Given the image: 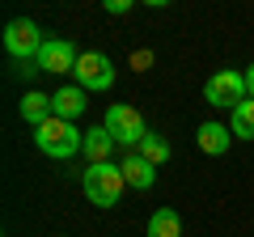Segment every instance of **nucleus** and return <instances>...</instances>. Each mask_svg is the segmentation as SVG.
<instances>
[{"label":"nucleus","instance_id":"nucleus-1","mask_svg":"<svg viewBox=\"0 0 254 237\" xmlns=\"http://www.w3.org/2000/svg\"><path fill=\"white\" fill-rule=\"evenodd\" d=\"M34 144H38V153L68 161V157H76L85 148V131H76V123H64V118H47L43 127H34Z\"/></svg>","mask_w":254,"mask_h":237},{"label":"nucleus","instance_id":"nucleus-2","mask_svg":"<svg viewBox=\"0 0 254 237\" xmlns=\"http://www.w3.org/2000/svg\"><path fill=\"white\" fill-rule=\"evenodd\" d=\"M81 186H85V195H89V203L115 208L119 195H123V186H127V178H123V170H119L115 161H102V165H89V170H85Z\"/></svg>","mask_w":254,"mask_h":237},{"label":"nucleus","instance_id":"nucleus-3","mask_svg":"<svg viewBox=\"0 0 254 237\" xmlns=\"http://www.w3.org/2000/svg\"><path fill=\"white\" fill-rule=\"evenodd\" d=\"M102 127L115 136V144H123L127 153H136L140 148V140L148 136V127H144V118H140V110L136 106H123V102H115V106L106 110V123Z\"/></svg>","mask_w":254,"mask_h":237},{"label":"nucleus","instance_id":"nucleus-4","mask_svg":"<svg viewBox=\"0 0 254 237\" xmlns=\"http://www.w3.org/2000/svg\"><path fill=\"white\" fill-rule=\"evenodd\" d=\"M43 43H47L43 30H38L30 17H17V21L4 26V51H9L17 64H34L38 51H43Z\"/></svg>","mask_w":254,"mask_h":237},{"label":"nucleus","instance_id":"nucleus-5","mask_svg":"<svg viewBox=\"0 0 254 237\" xmlns=\"http://www.w3.org/2000/svg\"><path fill=\"white\" fill-rule=\"evenodd\" d=\"M76 85H81L85 93H106L110 85H115V64H110V55L102 51H85L81 59H76Z\"/></svg>","mask_w":254,"mask_h":237},{"label":"nucleus","instance_id":"nucleus-6","mask_svg":"<svg viewBox=\"0 0 254 237\" xmlns=\"http://www.w3.org/2000/svg\"><path fill=\"white\" fill-rule=\"evenodd\" d=\"M203 98H208V106H229L237 110L250 93H246V72H233V68H225V72L208 76V85H203Z\"/></svg>","mask_w":254,"mask_h":237},{"label":"nucleus","instance_id":"nucleus-7","mask_svg":"<svg viewBox=\"0 0 254 237\" xmlns=\"http://www.w3.org/2000/svg\"><path fill=\"white\" fill-rule=\"evenodd\" d=\"M76 59H81V51H76L68 38H47L43 51H38V59H34V68L38 72L64 76V72H76Z\"/></svg>","mask_w":254,"mask_h":237},{"label":"nucleus","instance_id":"nucleus-8","mask_svg":"<svg viewBox=\"0 0 254 237\" xmlns=\"http://www.w3.org/2000/svg\"><path fill=\"white\" fill-rule=\"evenodd\" d=\"M51 110L64 123H76V118L85 115V89L81 85H60V89L51 93Z\"/></svg>","mask_w":254,"mask_h":237},{"label":"nucleus","instance_id":"nucleus-9","mask_svg":"<svg viewBox=\"0 0 254 237\" xmlns=\"http://www.w3.org/2000/svg\"><path fill=\"white\" fill-rule=\"evenodd\" d=\"M119 170H123V178H127V186H131V191H153L157 165H148L140 153H127L123 161H119Z\"/></svg>","mask_w":254,"mask_h":237},{"label":"nucleus","instance_id":"nucleus-10","mask_svg":"<svg viewBox=\"0 0 254 237\" xmlns=\"http://www.w3.org/2000/svg\"><path fill=\"white\" fill-rule=\"evenodd\" d=\"M229 140H233V131H229L225 123H199V131H195V144H199V153H208V157L229 153Z\"/></svg>","mask_w":254,"mask_h":237},{"label":"nucleus","instance_id":"nucleus-11","mask_svg":"<svg viewBox=\"0 0 254 237\" xmlns=\"http://www.w3.org/2000/svg\"><path fill=\"white\" fill-rule=\"evenodd\" d=\"M21 118H26V123H34V127H43L47 118H55V110H51V93L26 89V98H21Z\"/></svg>","mask_w":254,"mask_h":237},{"label":"nucleus","instance_id":"nucleus-12","mask_svg":"<svg viewBox=\"0 0 254 237\" xmlns=\"http://www.w3.org/2000/svg\"><path fill=\"white\" fill-rule=\"evenodd\" d=\"M81 153L89 157V165L110 161V153H115V136H110L106 127H93V131H85V148H81Z\"/></svg>","mask_w":254,"mask_h":237},{"label":"nucleus","instance_id":"nucleus-13","mask_svg":"<svg viewBox=\"0 0 254 237\" xmlns=\"http://www.w3.org/2000/svg\"><path fill=\"white\" fill-rule=\"evenodd\" d=\"M148 237H182V216L174 208H157L148 216Z\"/></svg>","mask_w":254,"mask_h":237},{"label":"nucleus","instance_id":"nucleus-14","mask_svg":"<svg viewBox=\"0 0 254 237\" xmlns=\"http://www.w3.org/2000/svg\"><path fill=\"white\" fill-rule=\"evenodd\" d=\"M229 131L242 140H254V98H246L237 110H229Z\"/></svg>","mask_w":254,"mask_h":237},{"label":"nucleus","instance_id":"nucleus-15","mask_svg":"<svg viewBox=\"0 0 254 237\" xmlns=\"http://www.w3.org/2000/svg\"><path fill=\"white\" fill-rule=\"evenodd\" d=\"M136 153L144 157L148 165H165V161H170V140H161L157 131H148V136L140 140V148H136Z\"/></svg>","mask_w":254,"mask_h":237},{"label":"nucleus","instance_id":"nucleus-16","mask_svg":"<svg viewBox=\"0 0 254 237\" xmlns=\"http://www.w3.org/2000/svg\"><path fill=\"white\" fill-rule=\"evenodd\" d=\"M106 13H115V17L119 13H131V0H106Z\"/></svg>","mask_w":254,"mask_h":237},{"label":"nucleus","instance_id":"nucleus-17","mask_svg":"<svg viewBox=\"0 0 254 237\" xmlns=\"http://www.w3.org/2000/svg\"><path fill=\"white\" fill-rule=\"evenodd\" d=\"M246 93H250V98H254V64L246 68Z\"/></svg>","mask_w":254,"mask_h":237}]
</instances>
